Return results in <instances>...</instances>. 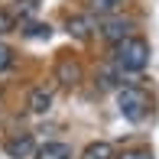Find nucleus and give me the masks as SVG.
I'll return each mask as SVG.
<instances>
[{
	"mask_svg": "<svg viewBox=\"0 0 159 159\" xmlns=\"http://www.w3.org/2000/svg\"><path fill=\"white\" fill-rule=\"evenodd\" d=\"M114 65H117L120 71H130V75L143 71L149 65L146 39H140V36H124L120 42H114Z\"/></svg>",
	"mask_w": 159,
	"mask_h": 159,
	"instance_id": "nucleus-1",
	"label": "nucleus"
},
{
	"mask_svg": "<svg viewBox=\"0 0 159 159\" xmlns=\"http://www.w3.org/2000/svg\"><path fill=\"white\" fill-rule=\"evenodd\" d=\"M117 107H120V114H124L127 120H143L146 117V111H149V98H146V91H140V88H124L117 94Z\"/></svg>",
	"mask_w": 159,
	"mask_h": 159,
	"instance_id": "nucleus-2",
	"label": "nucleus"
},
{
	"mask_svg": "<svg viewBox=\"0 0 159 159\" xmlns=\"http://www.w3.org/2000/svg\"><path fill=\"white\" fill-rule=\"evenodd\" d=\"M3 149H7L10 159H26V156L36 153V140H33V133H13L3 143Z\"/></svg>",
	"mask_w": 159,
	"mask_h": 159,
	"instance_id": "nucleus-3",
	"label": "nucleus"
},
{
	"mask_svg": "<svg viewBox=\"0 0 159 159\" xmlns=\"http://www.w3.org/2000/svg\"><path fill=\"white\" fill-rule=\"evenodd\" d=\"M101 36L111 42H120L124 36H130V20H120V16H104L101 23Z\"/></svg>",
	"mask_w": 159,
	"mask_h": 159,
	"instance_id": "nucleus-4",
	"label": "nucleus"
},
{
	"mask_svg": "<svg viewBox=\"0 0 159 159\" xmlns=\"http://www.w3.org/2000/svg\"><path fill=\"white\" fill-rule=\"evenodd\" d=\"M55 75H59V81L65 84V88H75L78 81H81V65H78L75 59H59V68H55Z\"/></svg>",
	"mask_w": 159,
	"mask_h": 159,
	"instance_id": "nucleus-5",
	"label": "nucleus"
},
{
	"mask_svg": "<svg viewBox=\"0 0 159 159\" xmlns=\"http://www.w3.org/2000/svg\"><path fill=\"white\" fill-rule=\"evenodd\" d=\"M36 159H71V146L68 143H42L36 146Z\"/></svg>",
	"mask_w": 159,
	"mask_h": 159,
	"instance_id": "nucleus-6",
	"label": "nucleus"
},
{
	"mask_svg": "<svg viewBox=\"0 0 159 159\" xmlns=\"http://www.w3.org/2000/svg\"><path fill=\"white\" fill-rule=\"evenodd\" d=\"M49 107H52V91L49 88H36L30 94V111L33 114H49Z\"/></svg>",
	"mask_w": 159,
	"mask_h": 159,
	"instance_id": "nucleus-7",
	"label": "nucleus"
},
{
	"mask_svg": "<svg viewBox=\"0 0 159 159\" xmlns=\"http://www.w3.org/2000/svg\"><path fill=\"white\" fill-rule=\"evenodd\" d=\"M91 30H94L91 16H71L68 20V36H75V39H88Z\"/></svg>",
	"mask_w": 159,
	"mask_h": 159,
	"instance_id": "nucleus-8",
	"label": "nucleus"
},
{
	"mask_svg": "<svg viewBox=\"0 0 159 159\" xmlns=\"http://www.w3.org/2000/svg\"><path fill=\"white\" fill-rule=\"evenodd\" d=\"M127 0H91V13H98V16H117L120 10H124Z\"/></svg>",
	"mask_w": 159,
	"mask_h": 159,
	"instance_id": "nucleus-9",
	"label": "nucleus"
},
{
	"mask_svg": "<svg viewBox=\"0 0 159 159\" xmlns=\"http://www.w3.org/2000/svg\"><path fill=\"white\" fill-rule=\"evenodd\" d=\"M81 159H117V153H114V146L111 143H91V146H84V153H81Z\"/></svg>",
	"mask_w": 159,
	"mask_h": 159,
	"instance_id": "nucleus-10",
	"label": "nucleus"
},
{
	"mask_svg": "<svg viewBox=\"0 0 159 159\" xmlns=\"http://www.w3.org/2000/svg\"><path fill=\"white\" fill-rule=\"evenodd\" d=\"M10 65H13V49L0 42V71H3V68H10Z\"/></svg>",
	"mask_w": 159,
	"mask_h": 159,
	"instance_id": "nucleus-11",
	"label": "nucleus"
},
{
	"mask_svg": "<svg viewBox=\"0 0 159 159\" xmlns=\"http://www.w3.org/2000/svg\"><path fill=\"white\" fill-rule=\"evenodd\" d=\"M13 26H16V23H13V16H10L7 10H0V36H7Z\"/></svg>",
	"mask_w": 159,
	"mask_h": 159,
	"instance_id": "nucleus-12",
	"label": "nucleus"
},
{
	"mask_svg": "<svg viewBox=\"0 0 159 159\" xmlns=\"http://www.w3.org/2000/svg\"><path fill=\"white\" fill-rule=\"evenodd\" d=\"M117 159H153V153H146V149H130V153L117 156Z\"/></svg>",
	"mask_w": 159,
	"mask_h": 159,
	"instance_id": "nucleus-13",
	"label": "nucleus"
}]
</instances>
